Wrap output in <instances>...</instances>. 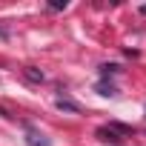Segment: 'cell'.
<instances>
[{"label":"cell","instance_id":"obj_3","mask_svg":"<svg viewBox=\"0 0 146 146\" xmlns=\"http://www.w3.org/2000/svg\"><path fill=\"white\" fill-rule=\"evenodd\" d=\"M98 95H103V98H115L117 89H115L112 83H98Z\"/></svg>","mask_w":146,"mask_h":146},{"label":"cell","instance_id":"obj_6","mask_svg":"<svg viewBox=\"0 0 146 146\" xmlns=\"http://www.w3.org/2000/svg\"><path fill=\"white\" fill-rule=\"evenodd\" d=\"M66 6H69L66 0H63V3H49V9H54V12H57V9H66Z\"/></svg>","mask_w":146,"mask_h":146},{"label":"cell","instance_id":"obj_1","mask_svg":"<svg viewBox=\"0 0 146 146\" xmlns=\"http://www.w3.org/2000/svg\"><path fill=\"white\" fill-rule=\"evenodd\" d=\"M95 135H98L103 143H112V146H123V140L132 135V129H129V126H120V123H109V126H100Z\"/></svg>","mask_w":146,"mask_h":146},{"label":"cell","instance_id":"obj_4","mask_svg":"<svg viewBox=\"0 0 146 146\" xmlns=\"http://www.w3.org/2000/svg\"><path fill=\"white\" fill-rule=\"evenodd\" d=\"M54 106H57V109H66V112H78V103H72V100H66V98H57Z\"/></svg>","mask_w":146,"mask_h":146},{"label":"cell","instance_id":"obj_2","mask_svg":"<svg viewBox=\"0 0 146 146\" xmlns=\"http://www.w3.org/2000/svg\"><path fill=\"white\" fill-rule=\"evenodd\" d=\"M26 143H29V146H52L49 137H46L43 132H37L35 126H26Z\"/></svg>","mask_w":146,"mask_h":146},{"label":"cell","instance_id":"obj_5","mask_svg":"<svg viewBox=\"0 0 146 146\" xmlns=\"http://www.w3.org/2000/svg\"><path fill=\"white\" fill-rule=\"evenodd\" d=\"M26 78H29L32 83H43V72H37V69L29 66V69H26Z\"/></svg>","mask_w":146,"mask_h":146}]
</instances>
